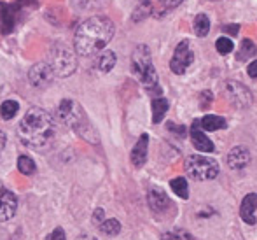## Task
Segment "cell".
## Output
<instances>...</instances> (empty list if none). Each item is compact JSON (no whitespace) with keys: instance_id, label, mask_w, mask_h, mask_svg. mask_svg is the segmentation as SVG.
I'll list each match as a JSON object with an SVG mask.
<instances>
[{"instance_id":"cell-1","label":"cell","mask_w":257,"mask_h":240,"mask_svg":"<svg viewBox=\"0 0 257 240\" xmlns=\"http://www.w3.org/2000/svg\"><path fill=\"white\" fill-rule=\"evenodd\" d=\"M115 34V27L108 18L93 16L82 21L74 35V48L81 56H93L100 53Z\"/></svg>"},{"instance_id":"cell-2","label":"cell","mask_w":257,"mask_h":240,"mask_svg":"<svg viewBox=\"0 0 257 240\" xmlns=\"http://www.w3.org/2000/svg\"><path fill=\"white\" fill-rule=\"evenodd\" d=\"M56 135V123L48 111L41 107H30L18 125V137L25 145L35 149L48 147Z\"/></svg>"},{"instance_id":"cell-3","label":"cell","mask_w":257,"mask_h":240,"mask_svg":"<svg viewBox=\"0 0 257 240\" xmlns=\"http://www.w3.org/2000/svg\"><path fill=\"white\" fill-rule=\"evenodd\" d=\"M132 72L146 90L149 92H159L158 86V72H156V67L153 63V56H151V49L147 48L146 44L137 46L135 51L132 54Z\"/></svg>"},{"instance_id":"cell-4","label":"cell","mask_w":257,"mask_h":240,"mask_svg":"<svg viewBox=\"0 0 257 240\" xmlns=\"http://www.w3.org/2000/svg\"><path fill=\"white\" fill-rule=\"evenodd\" d=\"M58 118H60L65 125H68L70 128H74L79 135L89 139V142H95L93 137L88 133L89 125L84 126V123H88V119H86L81 105H79L75 100H72V98H63V100L60 102V105H58Z\"/></svg>"},{"instance_id":"cell-5","label":"cell","mask_w":257,"mask_h":240,"mask_svg":"<svg viewBox=\"0 0 257 240\" xmlns=\"http://www.w3.org/2000/svg\"><path fill=\"white\" fill-rule=\"evenodd\" d=\"M49 56L51 58L48 63L51 65L56 77H68L77 68V56L70 46H67L65 42H54Z\"/></svg>"},{"instance_id":"cell-6","label":"cell","mask_w":257,"mask_h":240,"mask_svg":"<svg viewBox=\"0 0 257 240\" xmlns=\"http://www.w3.org/2000/svg\"><path fill=\"white\" fill-rule=\"evenodd\" d=\"M186 174L194 181H210L219 176V163L213 158L191 154L186 158Z\"/></svg>"},{"instance_id":"cell-7","label":"cell","mask_w":257,"mask_h":240,"mask_svg":"<svg viewBox=\"0 0 257 240\" xmlns=\"http://www.w3.org/2000/svg\"><path fill=\"white\" fill-rule=\"evenodd\" d=\"M194 61V51L191 49L189 41H182L175 48L172 60H170V70L177 75H182Z\"/></svg>"},{"instance_id":"cell-8","label":"cell","mask_w":257,"mask_h":240,"mask_svg":"<svg viewBox=\"0 0 257 240\" xmlns=\"http://www.w3.org/2000/svg\"><path fill=\"white\" fill-rule=\"evenodd\" d=\"M224 93L231 102V105H234L236 109H247L252 104V93L248 92L247 86L238 81H227L224 85Z\"/></svg>"},{"instance_id":"cell-9","label":"cell","mask_w":257,"mask_h":240,"mask_svg":"<svg viewBox=\"0 0 257 240\" xmlns=\"http://www.w3.org/2000/svg\"><path fill=\"white\" fill-rule=\"evenodd\" d=\"M54 77L56 75H54L51 65L48 61H39L28 72V79H30L32 86H35V88H48L54 81Z\"/></svg>"},{"instance_id":"cell-10","label":"cell","mask_w":257,"mask_h":240,"mask_svg":"<svg viewBox=\"0 0 257 240\" xmlns=\"http://www.w3.org/2000/svg\"><path fill=\"white\" fill-rule=\"evenodd\" d=\"M18 200L14 193L0 183V221H9L16 216Z\"/></svg>"},{"instance_id":"cell-11","label":"cell","mask_w":257,"mask_h":240,"mask_svg":"<svg viewBox=\"0 0 257 240\" xmlns=\"http://www.w3.org/2000/svg\"><path fill=\"white\" fill-rule=\"evenodd\" d=\"M16 11L18 6H11L7 2H0V32L4 35L11 34L16 27Z\"/></svg>"},{"instance_id":"cell-12","label":"cell","mask_w":257,"mask_h":240,"mask_svg":"<svg viewBox=\"0 0 257 240\" xmlns=\"http://www.w3.org/2000/svg\"><path fill=\"white\" fill-rule=\"evenodd\" d=\"M191 140L193 145L201 152H213V142L206 137V133L203 132V128L200 126V121H194L191 126Z\"/></svg>"},{"instance_id":"cell-13","label":"cell","mask_w":257,"mask_h":240,"mask_svg":"<svg viewBox=\"0 0 257 240\" xmlns=\"http://www.w3.org/2000/svg\"><path fill=\"white\" fill-rule=\"evenodd\" d=\"M250 163V151L243 145H236L227 154V165L233 170H241Z\"/></svg>"},{"instance_id":"cell-14","label":"cell","mask_w":257,"mask_h":240,"mask_svg":"<svg viewBox=\"0 0 257 240\" xmlns=\"http://www.w3.org/2000/svg\"><path fill=\"white\" fill-rule=\"evenodd\" d=\"M240 216L247 224L257 223V193H248L240 207Z\"/></svg>"},{"instance_id":"cell-15","label":"cell","mask_w":257,"mask_h":240,"mask_svg":"<svg viewBox=\"0 0 257 240\" xmlns=\"http://www.w3.org/2000/svg\"><path fill=\"white\" fill-rule=\"evenodd\" d=\"M147 149H149V135L144 133L139 139V142L135 144V147L132 149V163L140 169V167L146 165L147 162Z\"/></svg>"},{"instance_id":"cell-16","label":"cell","mask_w":257,"mask_h":240,"mask_svg":"<svg viewBox=\"0 0 257 240\" xmlns=\"http://www.w3.org/2000/svg\"><path fill=\"white\" fill-rule=\"evenodd\" d=\"M172 205L170 198L166 196V193L158 186H153L149 190V207L154 210V212H163L168 207Z\"/></svg>"},{"instance_id":"cell-17","label":"cell","mask_w":257,"mask_h":240,"mask_svg":"<svg viewBox=\"0 0 257 240\" xmlns=\"http://www.w3.org/2000/svg\"><path fill=\"white\" fill-rule=\"evenodd\" d=\"M115 63H117V56H115L114 51H103V53H100V56L96 58V68H98V72H102V74L110 72L112 68L115 67Z\"/></svg>"},{"instance_id":"cell-18","label":"cell","mask_w":257,"mask_h":240,"mask_svg":"<svg viewBox=\"0 0 257 240\" xmlns=\"http://www.w3.org/2000/svg\"><path fill=\"white\" fill-rule=\"evenodd\" d=\"M200 126L206 132H215V130L226 128V119L222 116H215V114H206L201 118Z\"/></svg>"},{"instance_id":"cell-19","label":"cell","mask_w":257,"mask_h":240,"mask_svg":"<svg viewBox=\"0 0 257 240\" xmlns=\"http://www.w3.org/2000/svg\"><path fill=\"white\" fill-rule=\"evenodd\" d=\"M168 107H170V104L166 98H163V97L154 98L153 100V123H156V125L161 123L166 114V111H168Z\"/></svg>"},{"instance_id":"cell-20","label":"cell","mask_w":257,"mask_h":240,"mask_svg":"<svg viewBox=\"0 0 257 240\" xmlns=\"http://www.w3.org/2000/svg\"><path fill=\"white\" fill-rule=\"evenodd\" d=\"M170 188H172V191L175 193L177 196H180L182 200L189 198V186H187V181L184 179V177H175V179H172Z\"/></svg>"},{"instance_id":"cell-21","label":"cell","mask_w":257,"mask_h":240,"mask_svg":"<svg viewBox=\"0 0 257 240\" xmlns=\"http://www.w3.org/2000/svg\"><path fill=\"white\" fill-rule=\"evenodd\" d=\"M210 32V20L206 14H198L196 18H194V34L198 35V37H205V35H208Z\"/></svg>"},{"instance_id":"cell-22","label":"cell","mask_w":257,"mask_h":240,"mask_svg":"<svg viewBox=\"0 0 257 240\" xmlns=\"http://www.w3.org/2000/svg\"><path fill=\"white\" fill-rule=\"evenodd\" d=\"M255 44L250 41V39H243L241 41V44H240V49H238V53H236V58L240 61H245V60H248L250 56H254L255 54Z\"/></svg>"},{"instance_id":"cell-23","label":"cell","mask_w":257,"mask_h":240,"mask_svg":"<svg viewBox=\"0 0 257 240\" xmlns=\"http://www.w3.org/2000/svg\"><path fill=\"white\" fill-rule=\"evenodd\" d=\"M18 111H20V104L16 100H6L0 105V116H2V119H7V121L13 119Z\"/></svg>"},{"instance_id":"cell-24","label":"cell","mask_w":257,"mask_h":240,"mask_svg":"<svg viewBox=\"0 0 257 240\" xmlns=\"http://www.w3.org/2000/svg\"><path fill=\"white\" fill-rule=\"evenodd\" d=\"M18 170H20L23 176H32V174H35L37 167H35V162L30 156H20V158H18Z\"/></svg>"},{"instance_id":"cell-25","label":"cell","mask_w":257,"mask_h":240,"mask_svg":"<svg viewBox=\"0 0 257 240\" xmlns=\"http://www.w3.org/2000/svg\"><path fill=\"white\" fill-rule=\"evenodd\" d=\"M98 226L105 235H110V237H114V235H117L121 231V223L117 219H105Z\"/></svg>"},{"instance_id":"cell-26","label":"cell","mask_w":257,"mask_h":240,"mask_svg":"<svg viewBox=\"0 0 257 240\" xmlns=\"http://www.w3.org/2000/svg\"><path fill=\"white\" fill-rule=\"evenodd\" d=\"M149 14H153V4H151L149 0H142V2L139 4V7L135 9V13H133V21L144 20V18H147Z\"/></svg>"},{"instance_id":"cell-27","label":"cell","mask_w":257,"mask_h":240,"mask_svg":"<svg viewBox=\"0 0 257 240\" xmlns=\"http://www.w3.org/2000/svg\"><path fill=\"white\" fill-rule=\"evenodd\" d=\"M215 49L219 51L220 54H229L231 51L234 49V44H233V41H231V39L219 37V39H217V42H215Z\"/></svg>"},{"instance_id":"cell-28","label":"cell","mask_w":257,"mask_h":240,"mask_svg":"<svg viewBox=\"0 0 257 240\" xmlns=\"http://www.w3.org/2000/svg\"><path fill=\"white\" fill-rule=\"evenodd\" d=\"M46 240H67V237H65V231L63 228H54V230L51 231V233L46 237Z\"/></svg>"},{"instance_id":"cell-29","label":"cell","mask_w":257,"mask_h":240,"mask_svg":"<svg viewBox=\"0 0 257 240\" xmlns=\"http://www.w3.org/2000/svg\"><path fill=\"white\" fill-rule=\"evenodd\" d=\"M156 2H158L163 9H173V7L180 6V4H182V0H156Z\"/></svg>"},{"instance_id":"cell-30","label":"cell","mask_w":257,"mask_h":240,"mask_svg":"<svg viewBox=\"0 0 257 240\" xmlns=\"http://www.w3.org/2000/svg\"><path fill=\"white\" fill-rule=\"evenodd\" d=\"M213 102V95H212V92H203L201 93V107L206 109L210 104Z\"/></svg>"},{"instance_id":"cell-31","label":"cell","mask_w":257,"mask_h":240,"mask_svg":"<svg viewBox=\"0 0 257 240\" xmlns=\"http://www.w3.org/2000/svg\"><path fill=\"white\" fill-rule=\"evenodd\" d=\"M18 7H30V6H37V0H16Z\"/></svg>"},{"instance_id":"cell-32","label":"cell","mask_w":257,"mask_h":240,"mask_svg":"<svg viewBox=\"0 0 257 240\" xmlns=\"http://www.w3.org/2000/svg\"><path fill=\"white\" fill-rule=\"evenodd\" d=\"M161 240H186V238H182V235H180V233H173V231H172V233L163 235Z\"/></svg>"},{"instance_id":"cell-33","label":"cell","mask_w":257,"mask_h":240,"mask_svg":"<svg viewBox=\"0 0 257 240\" xmlns=\"http://www.w3.org/2000/svg\"><path fill=\"white\" fill-rule=\"evenodd\" d=\"M224 32H227V34H231V35H236L238 32H240V27H238V25H226Z\"/></svg>"},{"instance_id":"cell-34","label":"cell","mask_w":257,"mask_h":240,"mask_svg":"<svg viewBox=\"0 0 257 240\" xmlns=\"http://www.w3.org/2000/svg\"><path fill=\"white\" fill-rule=\"evenodd\" d=\"M247 74L250 75V77H257V60H255V61H252V63L248 65Z\"/></svg>"},{"instance_id":"cell-35","label":"cell","mask_w":257,"mask_h":240,"mask_svg":"<svg viewBox=\"0 0 257 240\" xmlns=\"http://www.w3.org/2000/svg\"><path fill=\"white\" fill-rule=\"evenodd\" d=\"M168 130H172V132L179 133V135H184V133H186V128H184V126L177 128V125H173V123H168Z\"/></svg>"},{"instance_id":"cell-36","label":"cell","mask_w":257,"mask_h":240,"mask_svg":"<svg viewBox=\"0 0 257 240\" xmlns=\"http://www.w3.org/2000/svg\"><path fill=\"white\" fill-rule=\"evenodd\" d=\"M6 142H7V137H6V133H4V132H0V154H2L4 147H6Z\"/></svg>"},{"instance_id":"cell-37","label":"cell","mask_w":257,"mask_h":240,"mask_svg":"<svg viewBox=\"0 0 257 240\" xmlns=\"http://www.w3.org/2000/svg\"><path fill=\"white\" fill-rule=\"evenodd\" d=\"M95 221H100V223L103 221V209H96L95 210Z\"/></svg>"},{"instance_id":"cell-38","label":"cell","mask_w":257,"mask_h":240,"mask_svg":"<svg viewBox=\"0 0 257 240\" xmlns=\"http://www.w3.org/2000/svg\"><path fill=\"white\" fill-rule=\"evenodd\" d=\"M82 240H96V238H93V237H86V238H82Z\"/></svg>"},{"instance_id":"cell-39","label":"cell","mask_w":257,"mask_h":240,"mask_svg":"<svg viewBox=\"0 0 257 240\" xmlns=\"http://www.w3.org/2000/svg\"><path fill=\"white\" fill-rule=\"evenodd\" d=\"M0 92H2V77H0Z\"/></svg>"}]
</instances>
